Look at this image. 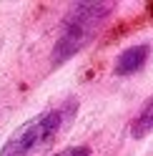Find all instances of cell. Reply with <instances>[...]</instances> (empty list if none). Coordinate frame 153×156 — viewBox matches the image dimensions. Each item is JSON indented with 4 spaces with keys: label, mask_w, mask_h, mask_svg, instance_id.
Returning a JSON list of instances; mask_svg holds the SVG:
<instances>
[{
    "label": "cell",
    "mask_w": 153,
    "mask_h": 156,
    "mask_svg": "<svg viewBox=\"0 0 153 156\" xmlns=\"http://www.w3.org/2000/svg\"><path fill=\"white\" fill-rule=\"evenodd\" d=\"M78 98H68L50 111H43L20 123L0 146V156H43L60 141L65 129L73 123Z\"/></svg>",
    "instance_id": "obj_1"
},
{
    "label": "cell",
    "mask_w": 153,
    "mask_h": 156,
    "mask_svg": "<svg viewBox=\"0 0 153 156\" xmlns=\"http://www.w3.org/2000/svg\"><path fill=\"white\" fill-rule=\"evenodd\" d=\"M116 13V3H75L60 25V33L53 43L50 63L58 68L88 48L95 35L103 30L108 18Z\"/></svg>",
    "instance_id": "obj_2"
},
{
    "label": "cell",
    "mask_w": 153,
    "mask_h": 156,
    "mask_svg": "<svg viewBox=\"0 0 153 156\" xmlns=\"http://www.w3.org/2000/svg\"><path fill=\"white\" fill-rule=\"evenodd\" d=\"M148 55H151V45L148 43L131 45L123 53H118L116 66H113V73L116 76H133V73H138L141 68L148 63Z\"/></svg>",
    "instance_id": "obj_3"
},
{
    "label": "cell",
    "mask_w": 153,
    "mask_h": 156,
    "mask_svg": "<svg viewBox=\"0 0 153 156\" xmlns=\"http://www.w3.org/2000/svg\"><path fill=\"white\" fill-rule=\"evenodd\" d=\"M148 133H153V96L141 106L136 119L131 121V136L133 139H143Z\"/></svg>",
    "instance_id": "obj_4"
},
{
    "label": "cell",
    "mask_w": 153,
    "mask_h": 156,
    "mask_svg": "<svg viewBox=\"0 0 153 156\" xmlns=\"http://www.w3.org/2000/svg\"><path fill=\"white\" fill-rule=\"evenodd\" d=\"M55 156H93V151L88 149V146H68V149L58 151Z\"/></svg>",
    "instance_id": "obj_5"
},
{
    "label": "cell",
    "mask_w": 153,
    "mask_h": 156,
    "mask_svg": "<svg viewBox=\"0 0 153 156\" xmlns=\"http://www.w3.org/2000/svg\"><path fill=\"white\" fill-rule=\"evenodd\" d=\"M0 51H3V28H0Z\"/></svg>",
    "instance_id": "obj_6"
}]
</instances>
